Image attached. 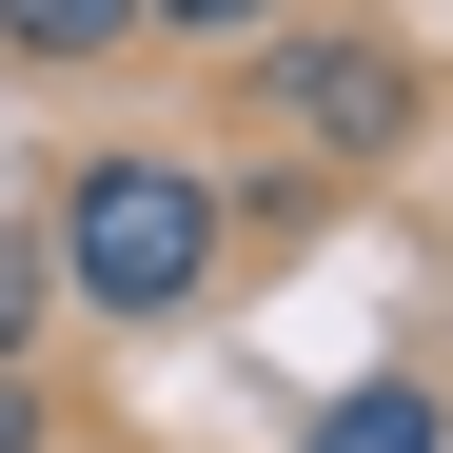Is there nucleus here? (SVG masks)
I'll return each instance as SVG.
<instances>
[{"label":"nucleus","mask_w":453,"mask_h":453,"mask_svg":"<svg viewBox=\"0 0 453 453\" xmlns=\"http://www.w3.org/2000/svg\"><path fill=\"white\" fill-rule=\"evenodd\" d=\"M217 257H237V178L178 158V138H99V158H59L40 197V276H59V316H119V335H178Z\"/></svg>","instance_id":"nucleus-1"},{"label":"nucleus","mask_w":453,"mask_h":453,"mask_svg":"<svg viewBox=\"0 0 453 453\" xmlns=\"http://www.w3.org/2000/svg\"><path fill=\"white\" fill-rule=\"evenodd\" d=\"M40 335H59V276H40V217L0 237V374H40Z\"/></svg>","instance_id":"nucleus-5"},{"label":"nucleus","mask_w":453,"mask_h":453,"mask_svg":"<svg viewBox=\"0 0 453 453\" xmlns=\"http://www.w3.org/2000/svg\"><path fill=\"white\" fill-rule=\"evenodd\" d=\"M276 20H316V0H158V40H178V59H257Z\"/></svg>","instance_id":"nucleus-4"},{"label":"nucleus","mask_w":453,"mask_h":453,"mask_svg":"<svg viewBox=\"0 0 453 453\" xmlns=\"http://www.w3.org/2000/svg\"><path fill=\"white\" fill-rule=\"evenodd\" d=\"M138 40H158V0H0V59H20V80H99Z\"/></svg>","instance_id":"nucleus-3"},{"label":"nucleus","mask_w":453,"mask_h":453,"mask_svg":"<svg viewBox=\"0 0 453 453\" xmlns=\"http://www.w3.org/2000/svg\"><path fill=\"white\" fill-rule=\"evenodd\" d=\"M316 453H434V395H414V374H374V395H335Z\"/></svg>","instance_id":"nucleus-6"},{"label":"nucleus","mask_w":453,"mask_h":453,"mask_svg":"<svg viewBox=\"0 0 453 453\" xmlns=\"http://www.w3.org/2000/svg\"><path fill=\"white\" fill-rule=\"evenodd\" d=\"M0 453H59V374H0Z\"/></svg>","instance_id":"nucleus-7"},{"label":"nucleus","mask_w":453,"mask_h":453,"mask_svg":"<svg viewBox=\"0 0 453 453\" xmlns=\"http://www.w3.org/2000/svg\"><path fill=\"white\" fill-rule=\"evenodd\" d=\"M237 119L276 138L296 178H395L414 138H434V59L395 20H355V0H316V20H276L237 59Z\"/></svg>","instance_id":"nucleus-2"}]
</instances>
